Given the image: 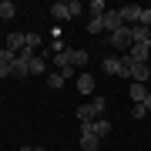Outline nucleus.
Listing matches in <instances>:
<instances>
[{
	"mask_svg": "<svg viewBox=\"0 0 151 151\" xmlns=\"http://www.w3.org/2000/svg\"><path fill=\"white\" fill-rule=\"evenodd\" d=\"M108 44H111L114 50H124V54H128V50H131V44H134V40H131V27H121V30L108 34Z\"/></svg>",
	"mask_w": 151,
	"mask_h": 151,
	"instance_id": "obj_1",
	"label": "nucleus"
},
{
	"mask_svg": "<svg viewBox=\"0 0 151 151\" xmlns=\"http://www.w3.org/2000/svg\"><path fill=\"white\" fill-rule=\"evenodd\" d=\"M118 10H121L124 27H134V24H141V10H145V7H138V4H124V7H118Z\"/></svg>",
	"mask_w": 151,
	"mask_h": 151,
	"instance_id": "obj_2",
	"label": "nucleus"
},
{
	"mask_svg": "<svg viewBox=\"0 0 151 151\" xmlns=\"http://www.w3.org/2000/svg\"><path fill=\"white\" fill-rule=\"evenodd\" d=\"M81 148L84 151H97L101 148V138L91 131V124H81Z\"/></svg>",
	"mask_w": 151,
	"mask_h": 151,
	"instance_id": "obj_3",
	"label": "nucleus"
},
{
	"mask_svg": "<svg viewBox=\"0 0 151 151\" xmlns=\"http://www.w3.org/2000/svg\"><path fill=\"white\" fill-rule=\"evenodd\" d=\"M24 47H27V34H7L4 50H10V54H20Z\"/></svg>",
	"mask_w": 151,
	"mask_h": 151,
	"instance_id": "obj_4",
	"label": "nucleus"
},
{
	"mask_svg": "<svg viewBox=\"0 0 151 151\" xmlns=\"http://www.w3.org/2000/svg\"><path fill=\"white\" fill-rule=\"evenodd\" d=\"M101 20H104V30H108V34H114V30H121V27H124L121 10H104V17H101Z\"/></svg>",
	"mask_w": 151,
	"mask_h": 151,
	"instance_id": "obj_5",
	"label": "nucleus"
},
{
	"mask_svg": "<svg viewBox=\"0 0 151 151\" xmlns=\"http://www.w3.org/2000/svg\"><path fill=\"white\" fill-rule=\"evenodd\" d=\"M148 77H151V64H138V60H131V81L148 84Z\"/></svg>",
	"mask_w": 151,
	"mask_h": 151,
	"instance_id": "obj_6",
	"label": "nucleus"
},
{
	"mask_svg": "<svg viewBox=\"0 0 151 151\" xmlns=\"http://www.w3.org/2000/svg\"><path fill=\"white\" fill-rule=\"evenodd\" d=\"M148 54H151V44H131V50H128V57L138 60V64H148Z\"/></svg>",
	"mask_w": 151,
	"mask_h": 151,
	"instance_id": "obj_7",
	"label": "nucleus"
},
{
	"mask_svg": "<svg viewBox=\"0 0 151 151\" xmlns=\"http://www.w3.org/2000/svg\"><path fill=\"white\" fill-rule=\"evenodd\" d=\"M50 14H54V20H74V14H70V4H64V0H57V4H50Z\"/></svg>",
	"mask_w": 151,
	"mask_h": 151,
	"instance_id": "obj_8",
	"label": "nucleus"
},
{
	"mask_svg": "<svg viewBox=\"0 0 151 151\" xmlns=\"http://www.w3.org/2000/svg\"><path fill=\"white\" fill-rule=\"evenodd\" d=\"M101 70L111 74V77H121V57H104L101 60Z\"/></svg>",
	"mask_w": 151,
	"mask_h": 151,
	"instance_id": "obj_9",
	"label": "nucleus"
},
{
	"mask_svg": "<svg viewBox=\"0 0 151 151\" xmlns=\"http://www.w3.org/2000/svg\"><path fill=\"white\" fill-rule=\"evenodd\" d=\"M128 94H131V101H134V104H145V97H148L151 91H148L145 84H138V81H131V87H128Z\"/></svg>",
	"mask_w": 151,
	"mask_h": 151,
	"instance_id": "obj_10",
	"label": "nucleus"
},
{
	"mask_svg": "<svg viewBox=\"0 0 151 151\" xmlns=\"http://www.w3.org/2000/svg\"><path fill=\"white\" fill-rule=\"evenodd\" d=\"M77 121H81V124H94V121H97V111L91 108V101L77 108Z\"/></svg>",
	"mask_w": 151,
	"mask_h": 151,
	"instance_id": "obj_11",
	"label": "nucleus"
},
{
	"mask_svg": "<svg viewBox=\"0 0 151 151\" xmlns=\"http://www.w3.org/2000/svg\"><path fill=\"white\" fill-rule=\"evenodd\" d=\"M14 60H17V54L4 50V57H0V77H10L14 74Z\"/></svg>",
	"mask_w": 151,
	"mask_h": 151,
	"instance_id": "obj_12",
	"label": "nucleus"
},
{
	"mask_svg": "<svg viewBox=\"0 0 151 151\" xmlns=\"http://www.w3.org/2000/svg\"><path fill=\"white\" fill-rule=\"evenodd\" d=\"M67 57H70V67H84L87 60H91V54H87V50H67Z\"/></svg>",
	"mask_w": 151,
	"mask_h": 151,
	"instance_id": "obj_13",
	"label": "nucleus"
},
{
	"mask_svg": "<svg viewBox=\"0 0 151 151\" xmlns=\"http://www.w3.org/2000/svg\"><path fill=\"white\" fill-rule=\"evenodd\" d=\"M27 74H30V60L17 57V60H14V74H10V77H17V81H20V77H27Z\"/></svg>",
	"mask_w": 151,
	"mask_h": 151,
	"instance_id": "obj_14",
	"label": "nucleus"
},
{
	"mask_svg": "<svg viewBox=\"0 0 151 151\" xmlns=\"http://www.w3.org/2000/svg\"><path fill=\"white\" fill-rule=\"evenodd\" d=\"M91 131H94L97 138H108V134H111V121H108V118H97V121L91 124Z\"/></svg>",
	"mask_w": 151,
	"mask_h": 151,
	"instance_id": "obj_15",
	"label": "nucleus"
},
{
	"mask_svg": "<svg viewBox=\"0 0 151 151\" xmlns=\"http://www.w3.org/2000/svg\"><path fill=\"white\" fill-rule=\"evenodd\" d=\"M47 57L50 54H37L30 60V74H47Z\"/></svg>",
	"mask_w": 151,
	"mask_h": 151,
	"instance_id": "obj_16",
	"label": "nucleus"
},
{
	"mask_svg": "<svg viewBox=\"0 0 151 151\" xmlns=\"http://www.w3.org/2000/svg\"><path fill=\"white\" fill-rule=\"evenodd\" d=\"M77 91L81 94H94V77L91 74H77Z\"/></svg>",
	"mask_w": 151,
	"mask_h": 151,
	"instance_id": "obj_17",
	"label": "nucleus"
},
{
	"mask_svg": "<svg viewBox=\"0 0 151 151\" xmlns=\"http://www.w3.org/2000/svg\"><path fill=\"white\" fill-rule=\"evenodd\" d=\"M14 14H17V7L10 0H0V20H14Z\"/></svg>",
	"mask_w": 151,
	"mask_h": 151,
	"instance_id": "obj_18",
	"label": "nucleus"
},
{
	"mask_svg": "<svg viewBox=\"0 0 151 151\" xmlns=\"http://www.w3.org/2000/svg\"><path fill=\"white\" fill-rule=\"evenodd\" d=\"M64 81H67V77L60 74V70H50V74H47V87H54V91H57V87H64Z\"/></svg>",
	"mask_w": 151,
	"mask_h": 151,
	"instance_id": "obj_19",
	"label": "nucleus"
},
{
	"mask_svg": "<svg viewBox=\"0 0 151 151\" xmlns=\"http://www.w3.org/2000/svg\"><path fill=\"white\" fill-rule=\"evenodd\" d=\"M91 108L97 111V118H104V108H108V101H104V97L97 94V97H91Z\"/></svg>",
	"mask_w": 151,
	"mask_h": 151,
	"instance_id": "obj_20",
	"label": "nucleus"
},
{
	"mask_svg": "<svg viewBox=\"0 0 151 151\" xmlns=\"http://www.w3.org/2000/svg\"><path fill=\"white\" fill-rule=\"evenodd\" d=\"M87 10H91L94 17H104V10H108V7H104V0H91V4H87Z\"/></svg>",
	"mask_w": 151,
	"mask_h": 151,
	"instance_id": "obj_21",
	"label": "nucleus"
},
{
	"mask_svg": "<svg viewBox=\"0 0 151 151\" xmlns=\"http://www.w3.org/2000/svg\"><path fill=\"white\" fill-rule=\"evenodd\" d=\"M87 34H104V20H101V17H91V24H87Z\"/></svg>",
	"mask_w": 151,
	"mask_h": 151,
	"instance_id": "obj_22",
	"label": "nucleus"
},
{
	"mask_svg": "<svg viewBox=\"0 0 151 151\" xmlns=\"http://www.w3.org/2000/svg\"><path fill=\"white\" fill-rule=\"evenodd\" d=\"M131 118H134V121H141V118H148L145 104H134V108H131Z\"/></svg>",
	"mask_w": 151,
	"mask_h": 151,
	"instance_id": "obj_23",
	"label": "nucleus"
},
{
	"mask_svg": "<svg viewBox=\"0 0 151 151\" xmlns=\"http://www.w3.org/2000/svg\"><path fill=\"white\" fill-rule=\"evenodd\" d=\"M40 40H44L40 34H27V47H34V50H37V47H40Z\"/></svg>",
	"mask_w": 151,
	"mask_h": 151,
	"instance_id": "obj_24",
	"label": "nucleus"
},
{
	"mask_svg": "<svg viewBox=\"0 0 151 151\" xmlns=\"http://www.w3.org/2000/svg\"><path fill=\"white\" fill-rule=\"evenodd\" d=\"M141 27H148V30H151V10H148V7L141 10Z\"/></svg>",
	"mask_w": 151,
	"mask_h": 151,
	"instance_id": "obj_25",
	"label": "nucleus"
},
{
	"mask_svg": "<svg viewBox=\"0 0 151 151\" xmlns=\"http://www.w3.org/2000/svg\"><path fill=\"white\" fill-rule=\"evenodd\" d=\"M145 111H148V114H151V94H148V97H145Z\"/></svg>",
	"mask_w": 151,
	"mask_h": 151,
	"instance_id": "obj_26",
	"label": "nucleus"
},
{
	"mask_svg": "<svg viewBox=\"0 0 151 151\" xmlns=\"http://www.w3.org/2000/svg\"><path fill=\"white\" fill-rule=\"evenodd\" d=\"M0 57H4V40H0Z\"/></svg>",
	"mask_w": 151,
	"mask_h": 151,
	"instance_id": "obj_27",
	"label": "nucleus"
},
{
	"mask_svg": "<svg viewBox=\"0 0 151 151\" xmlns=\"http://www.w3.org/2000/svg\"><path fill=\"white\" fill-rule=\"evenodd\" d=\"M30 151H47V148H30Z\"/></svg>",
	"mask_w": 151,
	"mask_h": 151,
	"instance_id": "obj_28",
	"label": "nucleus"
}]
</instances>
